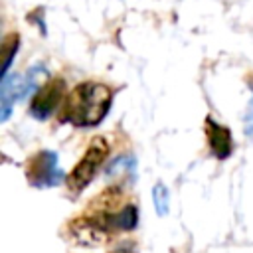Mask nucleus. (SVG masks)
I'll use <instances>...</instances> for the list:
<instances>
[{
	"mask_svg": "<svg viewBox=\"0 0 253 253\" xmlns=\"http://www.w3.org/2000/svg\"><path fill=\"white\" fill-rule=\"evenodd\" d=\"M111 103H113L111 87L99 81H85L65 97L59 119L73 126L91 128L107 117Z\"/></svg>",
	"mask_w": 253,
	"mask_h": 253,
	"instance_id": "obj_1",
	"label": "nucleus"
},
{
	"mask_svg": "<svg viewBox=\"0 0 253 253\" xmlns=\"http://www.w3.org/2000/svg\"><path fill=\"white\" fill-rule=\"evenodd\" d=\"M107 154H109V144H107V140L101 138V136L93 138L91 144H89V148L85 150L83 158L77 162V166H75V168L71 170V174L67 176V188H69L71 192H75V194L81 192V190H85V188L91 184V180L95 178V174H97V170L101 168V164L105 162Z\"/></svg>",
	"mask_w": 253,
	"mask_h": 253,
	"instance_id": "obj_2",
	"label": "nucleus"
},
{
	"mask_svg": "<svg viewBox=\"0 0 253 253\" xmlns=\"http://www.w3.org/2000/svg\"><path fill=\"white\" fill-rule=\"evenodd\" d=\"M26 178L34 188H53L65 180V172L59 168L53 150H40L28 160Z\"/></svg>",
	"mask_w": 253,
	"mask_h": 253,
	"instance_id": "obj_3",
	"label": "nucleus"
},
{
	"mask_svg": "<svg viewBox=\"0 0 253 253\" xmlns=\"http://www.w3.org/2000/svg\"><path fill=\"white\" fill-rule=\"evenodd\" d=\"M42 67H36L34 71H30L28 75L18 73V75H6L2 77V85H0V121L6 123L12 107L22 101L36 85V73Z\"/></svg>",
	"mask_w": 253,
	"mask_h": 253,
	"instance_id": "obj_4",
	"label": "nucleus"
},
{
	"mask_svg": "<svg viewBox=\"0 0 253 253\" xmlns=\"http://www.w3.org/2000/svg\"><path fill=\"white\" fill-rule=\"evenodd\" d=\"M63 95H65V81L61 77L47 81L34 93L32 105H30V115L36 117L38 121H45L59 107V103L63 101Z\"/></svg>",
	"mask_w": 253,
	"mask_h": 253,
	"instance_id": "obj_5",
	"label": "nucleus"
},
{
	"mask_svg": "<svg viewBox=\"0 0 253 253\" xmlns=\"http://www.w3.org/2000/svg\"><path fill=\"white\" fill-rule=\"evenodd\" d=\"M206 134H208V142H210V150L215 158L223 160L231 154L233 150V140H231V132L227 126L215 123L211 117L206 119Z\"/></svg>",
	"mask_w": 253,
	"mask_h": 253,
	"instance_id": "obj_6",
	"label": "nucleus"
},
{
	"mask_svg": "<svg viewBox=\"0 0 253 253\" xmlns=\"http://www.w3.org/2000/svg\"><path fill=\"white\" fill-rule=\"evenodd\" d=\"M18 43H20L18 34H12V36L4 38V42H2V55H4V59H2V77L8 75V69L12 65V59H14L16 51H18Z\"/></svg>",
	"mask_w": 253,
	"mask_h": 253,
	"instance_id": "obj_7",
	"label": "nucleus"
},
{
	"mask_svg": "<svg viewBox=\"0 0 253 253\" xmlns=\"http://www.w3.org/2000/svg\"><path fill=\"white\" fill-rule=\"evenodd\" d=\"M152 202H154V208H156L158 215H166L168 213L170 194H168V188L164 184H156L154 186V190H152Z\"/></svg>",
	"mask_w": 253,
	"mask_h": 253,
	"instance_id": "obj_8",
	"label": "nucleus"
},
{
	"mask_svg": "<svg viewBox=\"0 0 253 253\" xmlns=\"http://www.w3.org/2000/svg\"><path fill=\"white\" fill-rule=\"evenodd\" d=\"M109 176H119V174H134V158L132 156H119L109 168H107Z\"/></svg>",
	"mask_w": 253,
	"mask_h": 253,
	"instance_id": "obj_9",
	"label": "nucleus"
},
{
	"mask_svg": "<svg viewBox=\"0 0 253 253\" xmlns=\"http://www.w3.org/2000/svg\"><path fill=\"white\" fill-rule=\"evenodd\" d=\"M245 134L249 138H253V99L247 107V113H245Z\"/></svg>",
	"mask_w": 253,
	"mask_h": 253,
	"instance_id": "obj_10",
	"label": "nucleus"
},
{
	"mask_svg": "<svg viewBox=\"0 0 253 253\" xmlns=\"http://www.w3.org/2000/svg\"><path fill=\"white\" fill-rule=\"evenodd\" d=\"M113 253H134V249H132L130 245H121V247H117Z\"/></svg>",
	"mask_w": 253,
	"mask_h": 253,
	"instance_id": "obj_11",
	"label": "nucleus"
}]
</instances>
